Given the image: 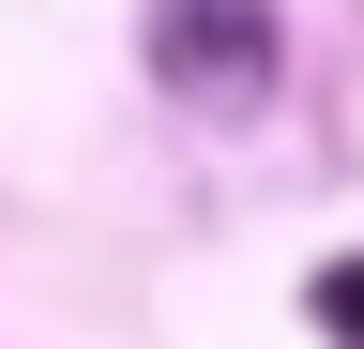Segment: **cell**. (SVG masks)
I'll list each match as a JSON object with an SVG mask.
<instances>
[{"mask_svg": "<svg viewBox=\"0 0 364 349\" xmlns=\"http://www.w3.org/2000/svg\"><path fill=\"white\" fill-rule=\"evenodd\" d=\"M152 61L182 92H228V76H273V0H182L152 31Z\"/></svg>", "mask_w": 364, "mask_h": 349, "instance_id": "1", "label": "cell"}, {"mask_svg": "<svg viewBox=\"0 0 364 349\" xmlns=\"http://www.w3.org/2000/svg\"><path fill=\"white\" fill-rule=\"evenodd\" d=\"M304 319L334 334V349H364V243H349V258H318V289H304Z\"/></svg>", "mask_w": 364, "mask_h": 349, "instance_id": "2", "label": "cell"}]
</instances>
